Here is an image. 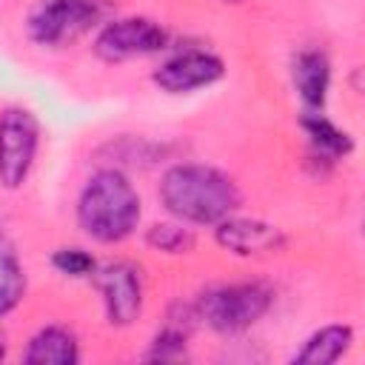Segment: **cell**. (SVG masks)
Here are the masks:
<instances>
[{
    "mask_svg": "<svg viewBox=\"0 0 365 365\" xmlns=\"http://www.w3.org/2000/svg\"><path fill=\"white\" fill-rule=\"evenodd\" d=\"M26 297V271L14 242L0 234V317H9Z\"/></svg>",
    "mask_w": 365,
    "mask_h": 365,
    "instance_id": "15",
    "label": "cell"
},
{
    "mask_svg": "<svg viewBox=\"0 0 365 365\" xmlns=\"http://www.w3.org/2000/svg\"><path fill=\"white\" fill-rule=\"evenodd\" d=\"M40 148V120L23 108L9 106L0 114V185L14 191L29 180Z\"/></svg>",
    "mask_w": 365,
    "mask_h": 365,
    "instance_id": "6",
    "label": "cell"
},
{
    "mask_svg": "<svg viewBox=\"0 0 365 365\" xmlns=\"http://www.w3.org/2000/svg\"><path fill=\"white\" fill-rule=\"evenodd\" d=\"M225 77V63L214 51L205 48H188L165 63H160L151 71V80L165 94H191L200 88H208Z\"/></svg>",
    "mask_w": 365,
    "mask_h": 365,
    "instance_id": "8",
    "label": "cell"
},
{
    "mask_svg": "<svg viewBox=\"0 0 365 365\" xmlns=\"http://www.w3.org/2000/svg\"><path fill=\"white\" fill-rule=\"evenodd\" d=\"M163 208L185 225H217L240 208L237 182L202 163H177L160 180Z\"/></svg>",
    "mask_w": 365,
    "mask_h": 365,
    "instance_id": "1",
    "label": "cell"
},
{
    "mask_svg": "<svg viewBox=\"0 0 365 365\" xmlns=\"http://www.w3.org/2000/svg\"><path fill=\"white\" fill-rule=\"evenodd\" d=\"M222 3H240V0H222Z\"/></svg>",
    "mask_w": 365,
    "mask_h": 365,
    "instance_id": "19",
    "label": "cell"
},
{
    "mask_svg": "<svg viewBox=\"0 0 365 365\" xmlns=\"http://www.w3.org/2000/svg\"><path fill=\"white\" fill-rule=\"evenodd\" d=\"M354 345V328L345 322H331L317 328L294 354L291 362L294 365H331L336 359H342Z\"/></svg>",
    "mask_w": 365,
    "mask_h": 365,
    "instance_id": "13",
    "label": "cell"
},
{
    "mask_svg": "<svg viewBox=\"0 0 365 365\" xmlns=\"http://www.w3.org/2000/svg\"><path fill=\"white\" fill-rule=\"evenodd\" d=\"M20 359L26 365H74L80 362V342L66 325H46L29 339Z\"/></svg>",
    "mask_w": 365,
    "mask_h": 365,
    "instance_id": "12",
    "label": "cell"
},
{
    "mask_svg": "<svg viewBox=\"0 0 365 365\" xmlns=\"http://www.w3.org/2000/svg\"><path fill=\"white\" fill-rule=\"evenodd\" d=\"M143 217V202L131 180L120 168H97L80 188L77 225L94 242L114 245L134 234Z\"/></svg>",
    "mask_w": 365,
    "mask_h": 365,
    "instance_id": "2",
    "label": "cell"
},
{
    "mask_svg": "<svg viewBox=\"0 0 365 365\" xmlns=\"http://www.w3.org/2000/svg\"><path fill=\"white\" fill-rule=\"evenodd\" d=\"M299 128L311 145V157L322 160V163H339L348 154H354V137L339 128L334 120H328L322 111H302L299 117Z\"/></svg>",
    "mask_w": 365,
    "mask_h": 365,
    "instance_id": "11",
    "label": "cell"
},
{
    "mask_svg": "<svg viewBox=\"0 0 365 365\" xmlns=\"http://www.w3.org/2000/svg\"><path fill=\"white\" fill-rule=\"evenodd\" d=\"M100 297H103V308H106V319L114 328H128L137 322L140 311H143V277L140 268H134L131 262H108L103 268H97L91 274Z\"/></svg>",
    "mask_w": 365,
    "mask_h": 365,
    "instance_id": "7",
    "label": "cell"
},
{
    "mask_svg": "<svg viewBox=\"0 0 365 365\" xmlns=\"http://www.w3.org/2000/svg\"><path fill=\"white\" fill-rule=\"evenodd\" d=\"M214 240L220 248L237 257H271L279 254L288 242L279 225L251 217H225L214 225Z\"/></svg>",
    "mask_w": 365,
    "mask_h": 365,
    "instance_id": "9",
    "label": "cell"
},
{
    "mask_svg": "<svg viewBox=\"0 0 365 365\" xmlns=\"http://www.w3.org/2000/svg\"><path fill=\"white\" fill-rule=\"evenodd\" d=\"M6 356V342H3V336H0V359Z\"/></svg>",
    "mask_w": 365,
    "mask_h": 365,
    "instance_id": "18",
    "label": "cell"
},
{
    "mask_svg": "<svg viewBox=\"0 0 365 365\" xmlns=\"http://www.w3.org/2000/svg\"><path fill=\"white\" fill-rule=\"evenodd\" d=\"M168 29L160 26L151 17H140V14H128V17H117L108 20L97 37H94V54L106 63H125V60H137V57H151L168 48Z\"/></svg>",
    "mask_w": 365,
    "mask_h": 365,
    "instance_id": "5",
    "label": "cell"
},
{
    "mask_svg": "<svg viewBox=\"0 0 365 365\" xmlns=\"http://www.w3.org/2000/svg\"><path fill=\"white\" fill-rule=\"evenodd\" d=\"M274 305V288L251 279V282H231L205 291L197 302V317L217 334L231 336L242 334L257 325Z\"/></svg>",
    "mask_w": 365,
    "mask_h": 365,
    "instance_id": "3",
    "label": "cell"
},
{
    "mask_svg": "<svg viewBox=\"0 0 365 365\" xmlns=\"http://www.w3.org/2000/svg\"><path fill=\"white\" fill-rule=\"evenodd\" d=\"M51 265L54 271H60L63 277H71V279H88L94 271H97V259L86 251V248H57L51 254Z\"/></svg>",
    "mask_w": 365,
    "mask_h": 365,
    "instance_id": "17",
    "label": "cell"
},
{
    "mask_svg": "<svg viewBox=\"0 0 365 365\" xmlns=\"http://www.w3.org/2000/svg\"><path fill=\"white\" fill-rule=\"evenodd\" d=\"M197 314H185L182 317H168V322L154 334L148 351H145V362H177L188 356V334H191V319Z\"/></svg>",
    "mask_w": 365,
    "mask_h": 365,
    "instance_id": "14",
    "label": "cell"
},
{
    "mask_svg": "<svg viewBox=\"0 0 365 365\" xmlns=\"http://www.w3.org/2000/svg\"><path fill=\"white\" fill-rule=\"evenodd\" d=\"M291 83L308 111H322L331 88V60L319 48H302L291 60Z\"/></svg>",
    "mask_w": 365,
    "mask_h": 365,
    "instance_id": "10",
    "label": "cell"
},
{
    "mask_svg": "<svg viewBox=\"0 0 365 365\" xmlns=\"http://www.w3.org/2000/svg\"><path fill=\"white\" fill-rule=\"evenodd\" d=\"M103 23L97 0H40L26 20L29 37L43 48H63Z\"/></svg>",
    "mask_w": 365,
    "mask_h": 365,
    "instance_id": "4",
    "label": "cell"
},
{
    "mask_svg": "<svg viewBox=\"0 0 365 365\" xmlns=\"http://www.w3.org/2000/svg\"><path fill=\"white\" fill-rule=\"evenodd\" d=\"M145 245L151 251H163V254H188L194 248V234L180 220L177 222H154L145 231Z\"/></svg>",
    "mask_w": 365,
    "mask_h": 365,
    "instance_id": "16",
    "label": "cell"
}]
</instances>
